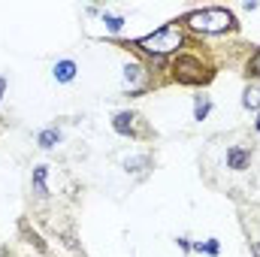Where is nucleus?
I'll return each mask as SVG.
<instances>
[{"mask_svg": "<svg viewBox=\"0 0 260 257\" xmlns=\"http://www.w3.org/2000/svg\"><path fill=\"white\" fill-rule=\"evenodd\" d=\"M191 248H197V251H209L212 257L218 254V242H215V239H209V242H197V245H191Z\"/></svg>", "mask_w": 260, "mask_h": 257, "instance_id": "obj_13", "label": "nucleus"}, {"mask_svg": "<svg viewBox=\"0 0 260 257\" xmlns=\"http://www.w3.org/2000/svg\"><path fill=\"white\" fill-rule=\"evenodd\" d=\"M58 139H61L58 130H43V133H40V145H43V148H55Z\"/></svg>", "mask_w": 260, "mask_h": 257, "instance_id": "obj_11", "label": "nucleus"}, {"mask_svg": "<svg viewBox=\"0 0 260 257\" xmlns=\"http://www.w3.org/2000/svg\"><path fill=\"white\" fill-rule=\"evenodd\" d=\"M248 160H251V154H248L245 148H230V151H227V167H230V170H245Z\"/></svg>", "mask_w": 260, "mask_h": 257, "instance_id": "obj_4", "label": "nucleus"}, {"mask_svg": "<svg viewBox=\"0 0 260 257\" xmlns=\"http://www.w3.org/2000/svg\"><path fill=\"white\" fill-rule=\"evenodd\" d=\"M136 46H139L142 52H148V55H170V52H176V49L182 46V30L173 27V24H167V27L154 30L151 37L136 40Z\"/></svg>", "mask_w": 260, "mask_h": 257, "instance_id": "obj_1", "label": "nucleus"}, {"mask_svg": "<svg viewBox=\"0 0 260 257\" xmlns=\"http://www.w3.org/2000/svg\"><path fill=\"white\" fill-rule=\"evenodd\" d=\"M133 121H136L133 112H118V115H115V130H118V133H130V130H133Z\"/></svg>", "mask_w": 260, "mask_h": 257, "instance_id": "obj_8", "label": "nucleus"}, {"mask_svg": "<svg viewBox=\"0 0 260 257\" xmlns=\"http://www.w3.org/2000/svg\"><path fill=\"white\" fill-rule=\"evenodd\" d=\"M136 167H148V157H133V160H127V170H136Z\"/></svg>", "mask_w": 260, "mask_h": 257, "instance_id": "obj_14", "label": "nucleus"}, {"mask_svg": "<svg viewBox=\"0 0 260 257\" xmlns=\"http://www.w3.org/2000/svg\"><path fill=\"white\" fill-rule=\"evenodd\" d=\"M55 79L58 82H73V76H76V64L73 61H61V64H55Z\"/></svg>", "mask_w": 260, "mask_h": 257, "instance_id": "obj_6", "label": "nucleus"}, {"mask_svg": "<svg viewBox=\"0 0 260 257\" xmlns=\"http://www.w3.org/2000/svg\"><path fill=\"white\" fill-rule=\"evenodd\" d=\"M209 109H212L209 97H197V103H194V118H197V121H203V118L209 115Z\"/></svg>", "mask_w": 260, "mask_h": 257, "instance_id": "obj_10", "label": "nucleus"}, {"mask_svg": "<svg viewBox=\"0 0 260 257\" xmlns=\"http://www.w3.org/2000/svg\"><path fill=\"white\" fill-rule=\"evenodd\" d=\"M254 257H260V242H254Z\"/></svg>", "mask_w": 260, "mask_h": 257, "instance_id": "obj_17", "label": "nucleus"}, {"mask_svg": "<svg viewBox=\"0 0 260 257\" xmlns=\"http://www.w3.org/2000/svg\"><path fill=\"white\" fill-rule=\"evenodd\" d=\"M142 79H145V73H142V67L139 64H127L124 67V85H127V88H139Z\"/></svg>", "mask_w": 260, "mask_h": 257, "instance_id": "obj_5", "label": "nucleus"}, {"mask_svg": "<svg viewBox=\"0 0 260 257\" xmlns=\"http://www.w3.org/2000/svg\"><path fill=\"white\" fill-rule=\"evenodd\" d=\"M103 21H106V27H109L112 34H118L121 24H124V18H118V15H103Z\"/></svg>", "mask_w": 260, "mask_h": 257, "instance_id": "obj_12", "label": "nucleus"}, {"mask_svg": "<svg viewBox=\"0 0 260 257\" xmlns=\"http://www.w3.org/2000/svg\"><path fill=\"white\" fill-rule=\"evenodd\" d=\"M188 24L200 30V34H221V30H227L230 24H233V15L227 12V9H215V6H209V9H197L188 15Z\"/></svg>", "mask_w": 260, "mask_h": 257, "instance_id": "obj_2", "label": "nucleus"}, {"mask_svg": "<svg viewBox=\"0 0 260 257\" xmlns=\"http://www.w3.org/2000/svg\"><path fill=\"white\" fill-rule=\"evenodd\" d=\"M3 91H6V79H0V97H3Z\"/></svg>", "mask_w": 260, "mask_h": 257, "instance_id": "obj_16", "label": "nucleus"}, {"mask_svg": "<svg viewBox=\"0 0 260 257\" xmlns=\"http://www.w3.org/2000/svg\"><path fill=\"white\" fill-rule=\"evenodd\" d=\"M176 73H182V79H188V82H194L200 79V64H197L194 58H179V64H176Z\"/></svg>", "mask_w": 260, "mask_h": 257, "instance_id": "obj_3", "label": "nucleus"}, {"mask_svg": "<svg viewBox=\"0 0 260 257\" xmlns=\"http://www.w3.org/2000/svg\"><path fill=\"white\" fill-rule=\"evenodd\" d=\"M251 73H254V76H260V52L251 58Z\"/></svg>", "mask_w": 260, "mask_h": 257, "instance_id": "obj_15", "label": "nucleus"}, {"mask_svg": "<svg viewBox=\"0 0 260 257\" xmlns=\"http://www.w3.org/2000/svg\"><path fill=\"white\" fill-rule=\"evenodd\" d=\"M242 106H245V109H260V82H257V85H248V88H245Z\"/></svg>", "mask_w": 260, "mask_h": 257, "instance_id": "obj_7", "label": "nucleus"}, {"mask_svg": "<svg viewBox=\"0 0 260 257\" xmlns=\"http://www.w3.org/2000/svg\"><path fill=\"white\" fill-rule=\"evenodd\" d=\"M46 173H49V170H46V167H37V170H34V188H37V194H40V197H46Z\"/></svg>", "mask_w": 260, "mask_h": 257, "instance_id": "obj_9", "label": "nucleus"}]
</instances>
